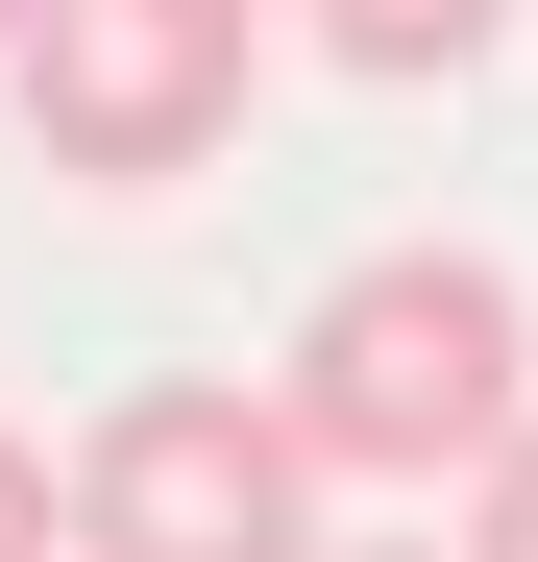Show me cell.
<instances>
[{
	"instance_id": "1",
	"label": "cell",
	"mask_w": 538,
	"mask_h": 562,
	"mask_svg": "<svg viewBox=\"0 0 538 562\" xmlns=\"http://www.w3.org/2000/svg\"><path fill=\"white\" fill-rule=\"evenodd\" d=\"M269 392H294L318 440V490H490V440L538 416V318H514V269L490 245H368V269H318V318L269 342Z\"/></svg>"
},
{
	"instance_id": "2",
	"label": "cell",
	"mask_w": 538,
	"mask_h": 562,
	"mask_svg": "<svg viewBox=\"0 0 538 562\" xmlns=\"http://www.w3.org/2000/svg\"><path fill=\"white\" fill-rule=\"evenodd\" d=\"M74 562H318V440L245 367H147L74 440Z\"/></svg>"
},
{
	"instance_id": "3",
	"label": "cell",
	"mask_w": 538,
	"mask_h": 562,
	"mask_svg": "<svg viewBox=\"0 0 538 562\" xmlns=\"http://www.w3.org/2000/svg\"><path fill=\"white\" fill-rule=\"evenodd\" d=\"M245 0H25V147L74 196H171L245 147Z\"/></svg>"
},
{
	"instance_id": "4",
	"label": "cell",
	"mask_w": 538,
	"mask_h": 562,
	"mask_svg": "<svg viewBox=\"0 0 538 562\" xmlns=\"http://www.w3.org/2000/svg\"><path fill=\"white\" fill-rule=\"evenodd\" d=\"M294 25H318L343 74H392V99H416V74H490V25H514V0H294Z\"/></svg>"
},
{
	"instance_id": "5",
	"label": "cell",
	"mask_w": 538,
	"mask_h": 562,
	"mask_svg": "<svg viewBox=\"0 0 538 562\" xmlns=\"http://www.w3.org/2000/svg\"><path fill=\"white\" fill-rule=\"evenodd\" d=\"M0 562H74V464H25V416H0Z\"/></svg>"
},
{
	"instance_id": "6",
	"label": "cell",
	"mask_w": 538,
	"mask_h": 562,
	"mask_svg": "<svg viewBox=\"0 0 538 562\" xmlns=\"http://www.w3.org/2000/svg\"><path fill=\"white\" fill-rule=\"evenodd\" d=\"M466 562H538V416L490 440V490H466Z\"/></svg>"
},
{
	"instance_id": "7",
	"label": "cell",
	"mask_w": 538,
	"mask_h": 562,
	"mask_svg": "<svg viewBox=\"0 0 538 562\" xmlns=\"http://www.w3.org/2000/svg\"><path fill=\"white\" fill-rule=\"evenodd\" d=\"M318 562H466V538H416V514H392V538H318Z\"/></svg>"
},
{
	"instance_id": "8",
	"label": "cell",
	"mask_w": 538,
	"mask_h": 562,
	"mask_svg": "<svg viewBox=\"0 0 538 562\" xmlns=\"http://www.w3.org/2000/svg\"><path fill=\"white\" fill-rule=\"evenodd\" d=\"M0 49H25V0H0Z\"/></svg>"
},
{
	"instance_id": "9",
	"label": "cell",
	"mask_w": 538,
	"mask_h": 562,
	"mask_svg": "<svg viewBox=\"0 0 538 562\" xmlns=\"http://www.w3.org/2000/svg\"><path fill=\"white\" fill-rule=\"evenodd\" d=\"M245 25H269V0H245Z\"/></svg>"
}]
</instances>
